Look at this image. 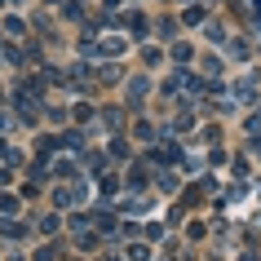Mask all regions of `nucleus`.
<instances>
[{
	"instance_id": "f257e3e1",
	"label": "nucleus",
	"mask_w": 261,
	"mask_h": 261,
	"mask_svg": "<svg viewBox=\"0 0 261 261\" xmlns=\"http://www.w3.org/2000/svg\"><path fill=\"white\" fill-rule=\"evenodd\" d=\"M0 234H9V239H18V234H22V226H18V221H9V217H5V221H0Z\"/></svg>"
},
{
	"instance_id": "f03ea898",
	"label": "nucleus",
	"mask_w": 261,
	"mask_h": 261,
	"mask_svg": "<svg viewBox=\"0 0 261 261\" xmlns=\"http://www.w3.org/2000/svg\"><path fill=\"white\" fill-rule=\"evenodd\" d=\"M128 257H133V261H151V248H146V244H133V248H128Z\"/></svg>"
},
{
	"instance_id": "7ed1b4c3",
	"label": "nucleus",
	"mask_w": 261,
	"mask_h": 261,
	"mask_svg": "<svg viewBox=\"0 0 261 261\" xmlns=\"http://www.w3.org/2000/svg\"><path fill=\"white\" fill-rule=\"evenodd\" d=\"M160 191H168V195L177 191V173H164V177H160Z\"/></svg>"
},
{
	"instance_id": "20e7f679",
	"label": "nucleus",
	"mask_w": 261,
	"mask_h": 261,
	"mask_svg": "<svg viewBox=\"0 0 261 261\" xmlns=\"http://www.w3.org/2000/svg\"><path fill=\"white\" fill-rule=\"evenodd\" d=\"M120 49H124V44L115 40V36H107V40H102V54H111V58H115V54H120Z\"/></svg>"
},
{
	"instance_id": "39448f33",
	"label": "nucleus",
	"mask_w": 261,
	"mask_h": 261,
	"mask_svg": "<svg viewBox=\"0 0 261 261\" xmlns=\"http://www.w3.org/2000/svg\"><path fill=\"white\" fill-rule=\"evenodd\" d=\"M14 208H18V199H14V195H0V213H14Z\"/></svg>"
}]
</instances>
